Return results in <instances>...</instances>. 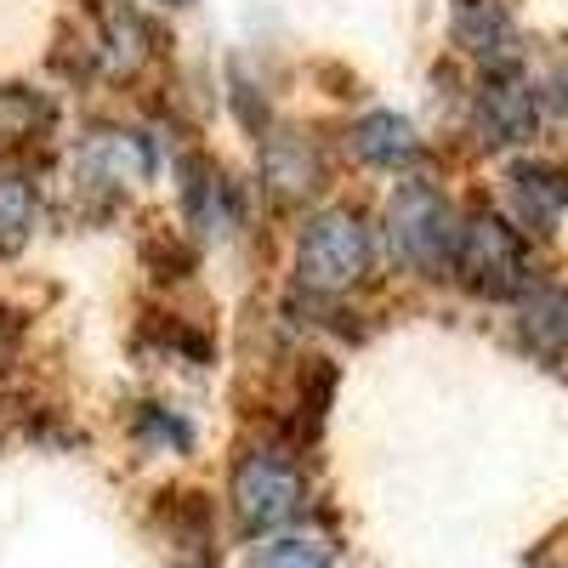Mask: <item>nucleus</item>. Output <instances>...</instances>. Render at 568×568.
I'll list each match as a JSON object with an SVG mask.
<instances>
[{"label": "nucleus", "instance_id": "f257e3e1", "mask_svg": "<svg viewBox=\"0 0 568 568\" xmlns=\"http://www.w3.org/2000/svg\"><path fill=\"white\" fill-rule=\"evenodd\" d=\"M369 262H375V240L358 211L336 205V211H318L307 216L302 240H296V273L307 291L318 296H342L353 284L369 278Z\"/></svg>", "mask_w": 568, "mask_h": 568}, {"label": "nucleus", "instance_id": "f03ea898", "mask_svg": "<svg viewBox=\"0 0 568 568\" xmlns=\"http://www.w3.org/2000/svg\"><path fill=\"white\" fill-rule=\"evenodd\" d=\"M227 500H233V517H240L245 535L284 529V524L302 511V500H307V471L284 455V449L256 444V449H245L240 460H233Z\"/></svg>", "mask_w": 568, "mask_h": 568}, {"label": "nucleus", "instance_id": "7ed1b4c3", "mask_svg": "<svg viewBox=\"0 0 568 568\" xmlns=\"http://www.w3.org/2000/svg\"><path fill=\"white\" fill-rule=\"evenodd\" d=\"M387 240L393 256L415 273H444L455 267V240H460V216L433 182H404L393 205H387Z\"/></svg>", "mask_w": 568, "mask_h": 568}, {"label": "nucleus", "instance_id": "20e7f679", "mask_svg": "<svg viewBox=\"0 0 568 568\" xmlns=\"http://www.w3.org/2000/svg\"><path fill=\"white\" fill-rule=\"evenodd\" d=\"M455 273L478 296H511L529 284V245L500 211H471L460 216L455 240Z\"/></svg>", "mask_w": 568, "mask_h": 568}, {"label": "nucleus", "instance_id": "39448f33", "mask_svg": "<svg viewBox=\"0 0 568 568\" xmlns=\"http://www.w3.org/2000/svg\"><path fill=\"white\" fill-rule=\"evenodd\" d=\"M149 176H154V142L142 131H125V125H98L74 154V194L98 200L103 211L131 182H149Z\"/></svg>", "mask_w": 568, "mask_h": 568}, {"label": "nucleus", "instance_id": "423d86ee", "mask_svg": "<svg viewBox=\"0 0 568 568\" xmlns=\"http://www.w3.org/2000/svg\"><path fill=\"white\" fill-rule=\"evenodd\" d=\"M471 120H478L484 142H529L540 125V98L511 69H489L478 98H471Z\"/></svg>", "mask_w": 568, "mask_h": 568}, {"label": "nucleus", "instance_id": "0eeeda50", "mask_svg": "<svg viewBox=\"0 0 568 568\" xmlns=\"http://www.w3.org/2000/svg\"><path fill=\"white\" fill-rule=\"evenodd\" d=\"M154 45H160V34H154V23L142 18V12L120 7V0H91L85 52L98 58V63H109L114 74H136L142 63L154 58Z\"/></svg>", "mask_w": 568, "mask_h": 568}, {"label": "nucleus", "instance_id": "6e6552de", "mask_svg": "<svg viewBox=\"0 0 568 568\" xmlns=\"http://www.w3.org/2000/svg\"><path fill=\"white\" fill-rule=\"evenodd\" d=\"M262 182L278 200H307L324 182V149L313 142V131L302 125H278L262 136Z\"/></svg>", "mask_w": 568, "mask_h": 568}, {"label": "nucleus", "instance_id": "1a4fd4ad", "mask_svg": "<svg viewBox=\"0 0 568 568\" xmlns=\"http://www.w3.org/2000/svg\"><path fill=\"white\" fill-rule=\"evenodd\" d=\"M517 342L540 358L568 353V291L562 284H524L517 291Z\"/></svg>", "mask_w": 568, "mask_h": 568}, {"label": "nucleus", "instance_id": "9d476101", "mask_svg": "<svg viewBox=\"0 0 568 568\" xmlns=\"http://www.w3.org/2000/svg\"><path fill=\"white\" fill-rule=\"evenodd\" d=\"M182 216L200 233H233V222H240V194H233L222 165L194 160L182 171Z\"/></svg>", "mask_w": 568, "mask_h": 568}, {"label": "nucleus", "instance_id": "9b49d317", "mask_svg": "<svg viewBox=\"0 0 568 568\" xmlns=\"http://www.w3.org/2000/svg\"><path fill=\"white\" fill-rule=\"evenodd\" d=\"M506 182L529 227H551L568 211V160H517Z\"/></svg>", "mask_w": 568, "mask_h": 568}, {"label": "nucleus", "instance_id": "f8f14e48", "mask_svg": "<svg viewBox=\"0 0 568 568\" xmlns=\"http://www.w3.org/2000/svg\"><path fill=\"white\" fill-rule=\"evenodd\" d=\"M347 136H353V154H358L364 165H375V171H398V165H415V160H420L415 125H409L404 114H393V109L358 114Z\"/></svg>", "mask_w": 568, "mask_h": 568}, {"label": "nucleus", "instance_id": "ddd939ff", "mask_svg": "<svg viewBox=\"0 0 568 568\" xmlns=\"http://www.w3.org/2000/svg\"><path fill=\"white\" fill-rule=\"evenodd\" d=\"M449 23H455V40L466 45V52L495 63V69L511 58V45H517V23H511L506 0H455Z\"/></svg>", "mask_w": 568, "mask_h": 568}, {"label": "nucleus", "instance_id": "4468645a", "mask_svg": "<svg viewBox=\"0 0 568 568\" xmlns=\"http://www.w3.org/2000/svg\"><path fill=\"white\" fill-rule=\"evenodd\" d=\"M34 205H40V187L18 160H0V251H18L34 227Z\"/></svg>", "mask_w": 568, "mask_h": 568}, {"label": "nucleus", "instance_id": "2eb2a0df", "mask_svg": "<svg viewBox=\"0 0 568 568\" xmlns=\"http://www.w3.org/2000/svg\"><path fill=\"white\" fill-rule=\"evenodd\" d=\"M52 125V98L29 85H0V142H29Z\"/></svg>", "mask_w": 568, "mask_h": 568}, {"label": "nucleus", "instance_id": "dca6fc26", "mask_svg": "<svg viewBox=\"0 0 568 568\" xmlns=\"http://www.w3.org/2000/svg\"><path fill=\"white\" fill-rule=\"evenodd\" d=\"M131 433H136V444L171 449V455H182L187 444H194V426H187V415H182V409H165V404H136Z\"/></svg>", "mask_w": 568, "mask_h": 568}, {"label": "nucleus", "instance_id": "f3484780", "mask_svg": "<svg viewBox=\"0 0 568 568\" xmlns=\"http://www.w3.org/2000/svg\"><path fill=\"white\" fill-rule=\"evenodd\" d=\"M251 568H329V551L313 546V540H296V535H284V540H267L251 551Z\"/></svg>", "mask_w": 568, "mask_h": 568}, {"label": "nucleus", "instance_id": "a211bd4d", "mask_svg": "<svg viewBox=\"0 0 568 568\" xmlns=\"http://www.w3.org/2000/svg\"><path fill=\"white\" fill-rule=\"evenodd\" d=\"M18 347V313L12 307H0V358H7Z\"/></svg>", "mask_w": 568, "mask_h": 568}, {"label": "nucleus", "instance_id": "6ab92c4d", "mask_svg": "<svg viewBox=\"0 0 568 568\" xmlns=\"http://www.w3.org/2000/svg\"><path fill=\"white\" fill-rule=\"evenodd\" d=\"M551 91H557V103L568 109V52H562V58L551 63Z\"/></svg>", "mask_w": 568, "mask_h": 568}, {"label": "nucleus", "instance_id": "aec40b11", "mask_svg": "<svg viewBox=\"0 0 568 568\" xmlns=\"http://www.w3.org/2000/svg\"><path fill=\"white\" fill-rule=\"evenodd\" d=\"M165 7H187V0H165Z\"/></svg>", "mask_w": 568, "mask_h": 568}, {"label": "nucleus", "instance_id": "412c9836", "mask_svg": "<svg viewBox=\"0 0 568 568\" xmlns=\"http://www.w3.org/2000/svg\"><path fill=\"white\" fill-rule=\"evenodd\" d=\"M187 568H205V562H187Z\"/></svg>", "mask_w": 568, "mask_h": 568}]
</instances>
